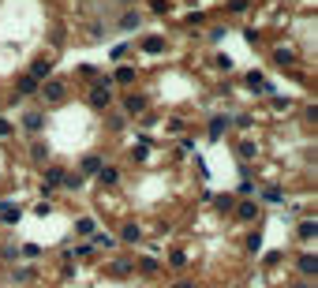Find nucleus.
Returning <instances> with one entry per match:
<instances>
[{
    "label": "nucleus",
    "mask_w": 318,
    "mask_h": 288,
    "mask_svg": "<svg viewBox=\"0 0 318 288\" xmlns=\"http://www.w3.org/2000/svg\"><path fill=\"white\" fill-rule=\"evenodd\" d=\"M83 172H90V176H94V172H101V157H86Z\"/></svg>",
    "instance_id": "nucleus-3"
},
{
    "label": "nucleus",
    "mask_w": 318,
    "mask_h": 288,
    "mask_svg": "<svg viewBox=\"0 0 318 288\" xmlns=\"http://www.w3.org/2000/svg\"><path fill=\"white\" fill-rule=\"evenodd\" d=\"M262 198H266V202H281L285 195H281V187H266V191H262Z\"/></svg>",
    "instance_id": "nucleus-2"
},
{
    "label": "nucleus",
    "mask_w": 318,
    "mask_h": 288,
    "mask_svg": "<svg viewBox=\"0 0 318 288\" xmlns=\"http://www.w3.org/2000/svg\"><path fill=\"white\" fill-rule=\"evenodd\" d=\"M176 288H191V285H187V281H184V285H176Z\"/></svg>",
    "instance_id": "nucleus-10"
},
{
    "label": "nucleus",
    "mask_w": 318,
    "mask_h": 288,
    "mask_svg": "<svg viewBox=\"0 0 318 288\" xmlns=\"http://www.w3.org/2000/svg\"><path fill=\"white\" fill-rule=\"evenodd\" d=\"M296 288H307V285H296Z\"/></svg>",
    "instance_id": "nucleus-11"
},
{
    "label": "nucleus",
    "mask_w": 318,
    "mask_h": 288,
    "mask_svg": "<svg viewBox=\"0 0 318 288\" xmlns=\"http://www.w3.org/2000/svg\"><path fill=\"white\" fill-rule=\"evenodd\" d=\"M127 112H143V97H131V101H127Z\"/></svg>",
    "instance_id": "nucleus-7"
},
{
    "label": "nucleus",
    "mask_w": 318,
    "mask_h": 288,
    "mask_svg": "<svg viewBox=\"0 0 318 288\" xmlns=\"http://www.w3.org/2000/svg\"><path fill=\"white\" fill-rule=\"evenodd\" d=\"M139 236H143V232L135 229V225H127V229H124V240H127V243H135V240H139Z\"/></svg>",
    "instance_id": "nucleus-5"
},
{
    "label": "nucleus",
    "mask_w": 318,
    "mask_h": 288,
    "mask_svg": "<svg viewBox=\"0 0 318 288\" xmlns=\"http://www.w3.org/2000/svg\"><path fill=\"white\" fill-rule=\"evenodd\" d=\"M11 135V124H8V120H0V139H8Z\"/></svg>",
    "instance_id": "nucleus-9"
},
{
    "label": "nucleus",
    "mask_w": 318,
    "mask_h": 288,
    "mask_svg": "<svg viewBox=\"0 0 318 288\" xmlns=\"http://www.w3.org/2000/svg\"><path fill=\"white\" fill-rule=\"evenodd\" d=\"M75 229L83 232V236H94V232H98V221H94V217H83V221L75 225Z\"/></svg>",
    "instance_id": "nucleus-1"
},
{
    "label": "nucleus",
    "mask_w": 318,
    "mask_h": 288,
    "mask_svg": "<svg viewBox=\"0 0 318 288\" xmlns=\"http://www.w3.org/2000/svg\"><path fill=\"white\" fill-rule=\"evenodd\" d=\"M300 270L307 273V277H315V258H311V254H307V258H303V262H300Z\"/></svg>",
    "instance_id": "nucleus-4"
},
{
    "label": "nucleus",
    "mask_w": 318,
    "mask_h": 288,
    "mask_svg": "<svg viewBox=\"0 0 318 288\" xmlns=\"http://www.w3.org/2000/svg\"><path fill=\"white\" fill-rule=\"evenodd\" d=\"M101 180H105V184H116L120 172H116V169H105V172H101Z\"/></svg>",
    "instance_id": "nucleus-6"
},
{
    "label": "nucleus",
    "mask_w": 318,
    "mask_h": 288,
    "mask_svg": "<svg viewBox=\"0 0 318 288\" xmlns=\"http://www.w3.org/2000/svg\"><path fill=\"white\" fill-rule=\"evenodd\" d=\"M240 217L251 221V217H255V206H251V202H243V206H240Z\"/></svg>",
    "instance_id": "nucleus-8"
}]
</instances>
